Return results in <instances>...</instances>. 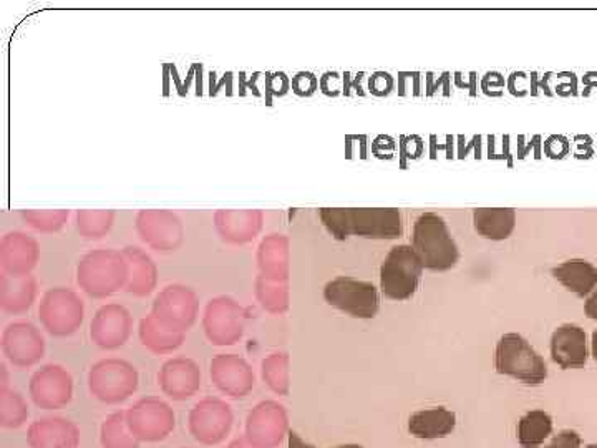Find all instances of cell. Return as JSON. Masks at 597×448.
I'll return each instance as SVG.
<instances>
[{"label":"cell","mask_w":597,"mask_h":448,"mask_svg":"<svg viewBox=\"0 0 597 448\" xmlns=\"http://www.w3.org/2000/svg\"><path fill=\"white\" fill-rule=\"evenodd\" d=\"M318 215L328 233L337 240L348 236L395 240L404 233L401 212L395 208H324Z\"/></svg>","instance_id":"6da1fadb"},{"label":"cell","mask_w":597,"mask_h":448,"mask_svg":"<svg viewBox=\"0 0 597 448\" xmlns=\"http://www.w3.org/2000/svg\"><path fill=\"white\" fill-rule=\"evenodd\" d=\"M77 283L95 299L112 296L129 283L125 254L112 250L87 254L77 267Z\"/></svg>","instance_id":"7a4b0ae2"},{"label":"cell","mask_w":597,"mask_h":448,"mask_svg":"<svg viewBox=\"0 0 597 448\" xmlns=\"http://www.w3.org/2000/svg\"><path fill=\"white\" fill-rule=\"evenodd\" d=\"M412 247L425 269L448 271L458 263L459 251L449 234L447 223L435 213H424L414 224Z\"/></svg>","instance_id":"3957f363"},{"label":"cell","mask_w":597,"mask_h":448,"mask_svg":"<svg viewBox=\"0 0 597 448\" xmlns=\"http://www.w3.org/2000/svg\"><path fill=\"white\" fill-rule=\"evenodd\" d=\"M496 373L528 386H539L548 377L545 359L519 334H505L495 353Z\"/></svg>","instance_id":"277c9868"},{"label":"cell","mask_w":597,"mask_h":448,"mask_svg":"<svg viewBox=\"0 0 597 448\" xmlns=\"http://www.w3.org/2000/svg\"><path fill=\"white\" fill-rule=\"evenodd\" d=\"M422 271L424 264L414 247L408 244L392 247L381 267L382 293L388 299H411L417 293Z\"/></svg>","instance_id":"5b68a950"},{"label":"cell","mask_w":597,"mask_h":448,"mask_svg":"<svg viewBox=\"0 0 597 448\" xmlns=\"http://www.w3.org/2000/svg\"><path fill=\"white\" fill-rule=\"evenodd\" d=\"M139 370L122 359H105L90 369V394L99 403L117 406L125 403L139 389Z\"/></svg>","instance_id":"8992f818"},{"label":"cell","mask_w":597,"mask_h":448,"mask_svg":"<svg viewBox=\"0 0 597 448\" xmlns=\"http://www.w3.org/2000/svg\"><path fill=\"white\" fill-rule=\"evenodd\" d=\"M324 299L328 306L357 319H372L381 307L374 284L344 276L325 284Z\"/></svg>","instance_id":"52a82bcc"},{"label":"cell","mask_w":597,"mask_h":448,"mask_svg":"<svg viewBox=\"0 0 597 448\" xmlns=\"http://www.w3.org/2000/svg\"><path fill=\"white\" fill-rule=\"evenodd\" d=\"M85 306L79 294L65 287L50 289L39 307V317L47 333L55 337L75 334L83 323Z\"/></svg>","instance_id":"ba28073f"},{"label":"cell","mask_w":597,"mask_h":448,"mask_svg":"<svg viewBox=\"0 0 597 448\" xmlns=\"http://www.w3.org/2000/svg\"><path fill=\"white\" fill-rule=\"evenodd\" d=\"M234 414L230 404L214 397L200 400L188 417L191 437L201 446H220L233 430Z\"/></svg>","instance_id":"9c48e42d"},{"label":"cell","mask_w":597,"mask_h":448,"mask_svg":"<svg viewBox=\"0 0 597 448\" xmlns=\"http://www.w3.org/2000/svg\"><path fill=\"white\" fill-rule=\"evenodd\" d=\"M127 424L140 442H163L176 427L174 410L156 397L139 400L127 410Z\"/></svg>","instance_id":"30bf717a"},{"label":"cell","mask_w":597,"mask_h":448,"mask_svg":"<svg viewBox=\"0 0 597 448\" xmlns=\"http://www.w3.org/2000/svg\"><path fill=\"white\" fill-rule=\"evenodd\" d=\"M246 310L233 297H214L203 316L204 333L213 346H234L244 334Z\"/></svg>","instance_id":"8fae6325"},{"label":"cell","mask_w":597,"mask_h":448,"mask_svg":"<svg viewBox=\"0 0 597 448\" xmlns=\"http://www.w3.org/2000/svg\"><path fill=\"white\" fill-rule=\"evenodd\" d=\"M196 294L190 287L173 284L164 287L153 304V316L174 333H188L198 317Z\"/></svg>","instance_id":"7c38bea8"},{"label":"cell","mask_w":597,"mask_h":448,"mask_svg":"<svg viewBox=\"0 0 597 448\" xmlns=\"http://www.w3.org/2000/svg\"><path fill=\"white\" fill-rule=\"evenodd\" d=\"M32 403L42 410H60L72 403L73 379L62 366L42 367L29 384Z\"/></svg>","instance_id":"4fadbf2b"},{"label":"cell","mask_w":597,"mask_h":448,"mask_svg":"<svg viewBox=\"0 0 597 448\" xmlns=\"http://www.w3.org/2000/svg\"><path fill=\"white\" fill-rule=\"evenodd\" d=\"M3 356L13 367L36 366L45 354V340L32 323H13L2 334Z\"/></svg>","instance_id":"5bb4252c"},{"label":"cell","mask_w":597,"mask_h":448,"mask_svg":"<svg viewBox=\"0 0 597 448\" xmlns=\"http://www.w3.org/2000/svg\"><path fill=\"white\" fill-rule=\"evenodd\" d=\"M211 380L216 389L231 399H244L253 393L256 377L253 367L234 354H220L211 360Z\"/></svg>","instance_id":"9a60e30c"},{"label":"cell","mask_w":597,"mask_h":448,"mask_svg":"<svg viewBox=\"0 0 597 448\" xmlns=\"http://www.w3.org/2000/svg\"><path fill=\"white\" fill-rule=\"evenodd\" d=\"M286 429L283 407L276 403H261L247 416L244 439L254 448H276Z\"/></svg>","instance_id":"2e32d148"},{"label":"cell","mask_w":597,"mask_h":448,"mask_svg":"<svg viewBox=\"0 0 597 448\" xmlns=\"http://www.w3.org/2000/svg\"><path fill=\"white\" fill-rule=\"evenodd\" d=\"M161 393L176 403H184L196 396L201 389V369L188 357L166 360L158 374Z\"/></svg>","instance_id":"e0dca14e"},{"label":"cell","mask_w":597,"mask_h":448,"mask_svg":"<svg viewBox=\"0 0 597 448\" xmlns=\"http://www.w3.org/2000/svg\"><path fill=\"white\" fill-rule=\"evenodd\" d=\"M132 324V316L125 307L120 304H107L97 310L90 336L100 349H120L130 339Z\"/></svg>","instance_id":"ac0fdd59"},{"label":"cell","mask_w":597,"mask_h":448,"mask_svg":"<svg viewBox=\"0 0 597 448\" xmlns=\"http://www.w3.org/2000/svg\"><path fill=\"white\" fill-rule=\"evenodd\" d=\"M136 230L142 240L154 251H176L183 241V226L170 212H142L136 218Z\"/></svg>","instance_id":"d6986e66"},{"label":"cell","mask_w":597,"mask_h":448,"mask_svg":"<svg viewBox=\"0 0 597 448\" xmlns=\"http://www.w3.org/2000/svg\"><path fill=\"white\" fill-rule=\"evenodd\" d=\"M39 261V244L23 233H9L0 246L3 274L10 277L30 276Z\"/></svg>","instance_id":"ffe728a7"},{"label":"cell","mask_w":597,"mask_h":448,"mask_svg":"<svg viewBox=\"0 0 597 448\" xmlns=\"http://www.w3.org/2000/svg\"><path fill=\"white\" fill-rule=\"evenodd\" d=\"M30 448H79L80 429L63 417L36 420L27 432Z\"/></svg>","instance_id":"44dd1931"},{"label":"cell","mask_w":597,"mask_h":448,"mask_svg":"<svg viewBox=\"0 0 597 448\" xmlns=\"http://www.w3.org/2000/svg\"><path fill=\"white\" fill-rule=\"evenodd\" d=\"M552 356L563 369H579L588 363L586 333L576 324L558 327L552 337Z\"/></svg>","instance_id":"7402d4cb"},{"label":"cell","mask_w":597,"mask_h":448,"mask_svg":"<svg viewBox=\"0 0 597 448\" xmlns=\"http://www.w3.org/2000/svg\"><path fill=\"white\" fill-rule=\"evenodd\" d=\"M127 263H129V283L127 293L136 297H145L153 293L156 287L158 271L149 254L143 253L139 247H127L123 251Z\"/></svg>","instance_id":"603a6c76"},{"label":"cell","mask_w":597,"mask_h":448,"mask_svg":"<svg viewBox=\"0 0 597 448\" xmlns=\"http://www.w3.org/2000/svg\"><path fill=\"white\" fill-rule=\"evenodd\" d=\"M37 283L32 276H0V306L9 314H23L36 301Z\"/></svg>","instance_id":"cb8c5ba5"},{"label":"cell","mask_w":597,"mask_h":448,"mask_svg":"<svg viewBox=\"0 0 597 448\" xmlns=\"http://www.w3.org/2000/svg\"><path fill=\"white\" fill-rule=\"evenodd\" d=\"M456 417L445 407L421 410L408 420V430L417 439H442L455 430Z\"/></svg>","instance_id":"d4e9b609"},{"label":"cell","mask_w":597,"mask_h":448,"mask_svg":"<svg viewBox=\"0 0 597 448\" xmlns=\"http://www.w3.org/2000/svg\"><path fill=\"white\" fill-rule=\"evenodd\" d=\"M553 276L579 297L588 296L597 286V269L585 259L566 261L553 269Z\"/></svg>","instance_id":"484cf974"},{"label":"cell","mask_w":597,"mask_h":448,"mask_svg":"<svg viewBox=\"0 0 597 448\" xmlns=\"http://www.w3.org/2000/svg\"><path fill=\"white\" fill-rule=\"evenodd\" d=\"M260 216L256 212H220L216 215L217 231L227 243H250L260 231L261 223L254 220Z\"/></svg>","instance_id":"4316f807"},{"label":"cell","mask_w":597,"mask_h":448,"mask_svg":"<svg viewBox=\"0 0 597 448\" xmlns=\"http://www.w3.org/2000/svg\"><path fill=\"white\" fill-rule=\"evenodd\" d=\"M473 224L479 236L503 241L512 236L516 226V213L512 208H479L473 212Z\"/></svg>","instance_id":"83f0119b"},{"label":"cell","mask_w":597,"mask_h":448,"mask_svg":"<svg viewBox=\"0 0 597 448\" xmlns=\"http://www.w3.org/2000/svg\"><path fill=\"white\" fill-rule=\"evenodd\" d=\"M140 340L150 353L170 354L183 346L184 334L168 329L153 314H150L140 323Z\"/></svg>","instance_id":"f1b7e54d"},{"label":"cell","mask_w":597,"mask_h":448,"mask_svg":"<svg viewBox=\"0 0 597 448\" xmlns=\"http://www.w3.org/2000/svg\"><path fill=\"white\" fill-rule=\"evenodd\" d=\"M553 419L543 410L526 414L518 424V442L523 448H538L552 436Z\"/></svg>","instance_id":"f546056e"},{"label":"cell","mask_w":597,"mask_h":448,"mask_svg":"<svg viewBox=\"0 0 597 448\" xmlns=\"http://www.w3.org/2000/svg\"><path fill=\"white\" fill-rule=\"evenodd\" d=\"M102 448H140V440L133 436L127 424V413H115L107 417L100 429Z\"/></svg>","instance_id":"4dcf8cb0"},{"label":"cell","mask_w":597,"mask_h":448,"mask_svg":"<svg viewBox=\"0 0 597 448\" xmlns=\"http://www.w3.org/2000/svg\"><path fill=\"white\" fill-rule=\"evenodd\" d=\"M29 416V406L19 393L0 389V427L2 429H20Z\"/></svg>","instance_id":"1f68e13d"},{"label":"cell","mask_w":597,"mask_h":448,"mask_svg":"<svg viewBox=\"0 0 597 448\" xmlns=\"http://www.w3.org/2000/svg\"><path fill=\"white\" fill-rule=\"evenodd\" d=\"M113 216H115L113 212H79L77 213L79 231L87 240H99L109 233Z\"/></svg>","instance_id":"d6a6232c"},{"label":"cell","mask_w":597,"mask_h":448,"mask_svg":"<svg viewBox=\"0 0 597 448\" xmlns=\"http://www.w3.org/2000/svg\"><path fill=\"white\" fill-rule=\"evenodd\" d=\"M263 377L274 393H286V359H283L280 354L267 357L263 363Z\"/></svg>","instance_id":"836d02e7"},{"label":"cell","mask_w":597,"mask_h":448,"mask_svg":"<svg viewBox=\"0 0 597 448\" xmlns=\"http://www.w3.org/2000/svg\"><path fill=\"white\" fill-rule=\"evenodd\" d=\"M22 218L36 230L47 233V231H59L69 218V212H23Z\"/></svg>","instance_id":"e575fe53"},{"label":"cell","mask_w":597,"mask_h":448,"mask_svg":"<svg viewBox=\"0 0 597 448\" xmlns=\"http://www.w3.org/2000/svg\"><path fill=\"white\" fill-rule=\"evenodd\" d=\"M256 294L257 299L261 301V304H263L267 310H273V313L274 310H280L281 303H283V301H281L280 291L271 287L270 283H267V279H264V277L257 279Z\"/></svg>","instance_id":"d590c367"},{"label":"cell","mask_w":597,"mask_h":448,"mask_svg":"<svg viewBox=\"0 0 597 448\" xmlns=\"http://www.w3.org/2000/svg\"><path fill=\"white\" fill-rule=\"evenodd\" d=\"M546 448H581V437L575 430H563Z\"/></svg>","instance_id":"8d00e7d4"},{"label":"cell","mask_w":597,"mask_h":448,"mask_svg":"<svg viewBox=\"0 0 597 448\" xmlns=\"http://www.w3.org/2000/svg\"><path fill=\"white\" fill-rule=\"evenodd\" d=\"M586 316L589 319H597V289L593 293V296L589 297L588 303H586Z\"/></svg>","instance_id":"74e56055"},{"label":"cell","mask_w":597,"mask_h":448,"mask_svg":"<svg viewBox=\"0 0 597 448\" xmlns=\"http://www.w3.org/2000/svg\"><path fill=\"white\" fill-rule=\"evenodd\" d=\"M290 448H314V447L308 446V444H305L304 440H302L301 437H298L296 432H291L290 434Z\"/></svg>","instance_id":"f35d334b"},{"label":"cell","mask_w":597,"mask_h":448,"mask_svg":"<svg viewBox=\"0 0 597 448\" xmlns=\"http://www.w3.org/2000/svg\"><path fill=\"white\" fill-rule=\"evenodd\" d=\"M227 448H254V447L251 446V444L247 442L246 439H237V440H234V442L231 444V446Z\"/></svg>","instance_id":"ab89813d"},{"label":"cell","mask_w":597,"mask_h":448,"mask_svg":"<svg viewBox=\"0 0 597 448\" xmlns=\"http://www.w3.org/2000/svg\"><path fill=\"white\" fill-rule=\"evenodd\" d=\"M593 357H595L597 363V329L595 330V334H593Z\"/></svg>","instance_id":"60d3db41"},{"label":"cell","mask_w":597,"mask_h":448,"mask_svg":"<svg viewBox=\"0 0 597 448\" xmlns=\"http://www.w3.org/2000/svg\"><path fill=\"white\" fill-rule=\"evenodd\" d=\"M334 448H364V447L355 446V444H347V446H338Z\"/></svg>","instance_id":"b9f144b4"},{"label":"cell","mask_w":597,"mask_h":448,"mask_svg":"<svg viewBox=\"0 0 597 448\" xmlns=\"http://www.w3.org/2000/svg\"><path fill=\"white\" fill-rule=\"evenodd\" d=\"M588 448H597V446H589Z\"/></svg>","instance_id":"7bdbcfd3"}]
</instances>
